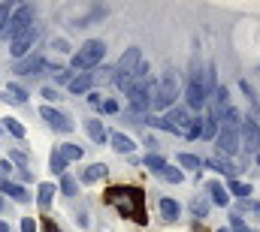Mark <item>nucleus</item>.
<instances>
[{"label": "nucleus", "mask_w": 260, "mask_h": 232, "mask_svg": "<svg viewBox=\"0 0 260 232\" xmlns=\"http://www.w3.org/2000/svg\"><path fill=\"white\" fill-rule=\"evenodd\" d=\"M109 139H112V148H115L118 154H130V151L136 148V145H133V139H127L124 133H112Z\"/></svg>", "instance_id": "17"}, {"label": "nucleus", "mask_w": 260, "mask_h": 232, "mask_svg": "<svg viewBox=\"0 0 260 232\" xmlns=\"http://www.w3.org/2000/svg\"><path fill=\"white\" fill-rule=\"evenodd\" d=\"M191 121H194V118L188 115V109H173L170 115L160 121V130H167V133H185Z\"/></svg>", "instance_id": "5"}, {"label": "nucleus", "mask_w": 260, "mask_h": 232, "mask_svg": "<svg viewBox=\"0 0 260 232\" xmlns=\"http://www.w3.org/2000/svg\"><path fill=\"white\" fill-rule=\"evenodd\" d=\"M103 58H106V43H103V40H88V43L73 55V69L88 72L91 66H97Z\"/></svg>", "instance_id": "3"}, {"label": "nucleus", "mask_w": 260, "mask_h": 232, "mask_svg": "<svg viewBox=\"0 0 260 232\" xmlns=\"http://www.w3.org/2000/svg\"><path fill=\"white\" fill-rule=\"evenodd\" d=\"M145 166H148L151 172H164V166H167V160H164L160 154H148V157H145Z\"/></svg>", "instance_id": "26"}, {"label": "nucleus", "mask_w": 260, "mask_h": 232, "mask_svg": "<svg viewBox=\"0 0 260 232\" xmlns=\"http://www.w3.org/2000/svg\"><path fill=\"white\" fill-rule=\"evenodd\" d=\"M6 21H9V3H0V33L6 27Z\"/></svg>", "instance_id": "35"}, {"label": "nucleus", "mask_w": 260, "mask_h": 232, "mask_svg": "<svg viewBox=\"0 0 260 232\" xmlns=\"http://www.w3.org/2000/svg\"><path fill=\"white\" fill-rule=\"evenodd\" d=\"M209 193H212V202L215 205H227V190L221 184H209Z\"/></svg>", "instance_id": "25"}, {"label": "nucleus", "mask_w": 260, "mask_h": 232, "mask_svg": "<svg viewBox=\"0 0 260 232\" xmlns=\"http://www.w3.org/2000/svg\"><path fill=\"white\" fill-rule=\"evenodd\" d=\"M55 79H58V85H70L73 82V72L70 69H61V72H55Z\"/></svg>", "instance_id": "36"}, {"label": "nucleus", "mask_w": 260, "mask_h": 232, "mask_svg": "<svg viewBox=\"0 0 260 232\" xmlns=\"http://www.w3.org/2000/svg\"><path fill=\"white\" fill-rule=\"evenodd\" d=\"M61 190H64L67 196H76V190H79V184H76V181H73L70 175H64V178H61Z\"/></svg>", "instance_id": "32"}, {"label": "nucleus", "mask_w": 260, "mask_h": 232, "mask_svg": "<svg viewBox=\"0 0 260 232\" xmlns=\"http://www.w3.org/2000/svg\"><path fill=\"white\" fill-rule=\"evenodd\" d=\"M88 133H91L94 142H106V127H103V121H88Z\"/></svg>", "instance_id": "23"}, {"label": "nucleus", "mask_w": 260, "mask_h": 232, "mask_svg": "<svg viewBox=\"0 0 260 232\" xmlns=\"http://www.w3.org/2000/svg\"><path fill=\"white\" fill-rule=\"evenodd\" d=\"M64 169H67L64 157H61V154L55 151V154H52V172H61V175H64Z\"/></svg>", "instance_id": "34"}, {"label": "nucleus", "mask_w": 260, "mask_h": 232, "mask_svg": "<svg viewBox=\"0 0 260 232\" xmlns=\"http://www.w3.org/2000/svg\"><path fill=\"white\" fill-rule=\"evenodd\" d=\"M91 85H94V75L91 72H82V75H76L70 82V91L73 94H85V91H91Z\"/></svg>", "instance_id": "14"}, {"label": "nucleus", "mask_w": 260, "mask_h": 232, "mask_svg": "<svg viewBox=\"0 0 260 232\" xmlns=\"http://www.w3.org/2000/svg\"><path fill=\"white\" fill-rule=\"evenodd\" d=\"M221 121H224V127H227V130H239V121H242V115H239L233 106H227V109H224V115H221Z\"/></svg>", "instance_id": "20"}, {"label": "nucleus", "mask_w": 260, "mask_h": 232, "mask_svg": "<svg viewBox=\"0 0 260 232\" xmlns=\"http://www.w3.org/2000/svg\"><path fill=\"white\" fill-rule=\"evenodd\" d=\"M103 202L112 205L121 217H127V220L139 223V226L148 220V214H145V193L139 187H109Z\"/></svg>", "instance_id": "1"}, {"label": "nucleus", "mask_w": 260, "mask_h": 232, "mask_svg": "<svg viewBox=\"0 0 260 232\" xmlns=\"http://www.w3.org/2000/svg\"><path fill=\"white\" fill-rule=\"evenodd\" d=\"M0 169L9 175V172H12V160H3V163H0Z\"/></svg>", "instance_id": "44"}, {"label": "nucleus", "mask_w": 260, "mask_h": 232, "mask_svg": "<svg viewBox=\"0 0 260 232\" xmlns=\"http://www.w3.org/2000/svg\"><path fill=\"white\" fill-rule=\"evenodd\" d=\"M242 148L248 154H257V148H260V127H257V121H251V118L242 124Z\"/></svg>", "instance_id": "7"}, {"label": "nucleus", "mask_w": 260, "mask_h": 232, "mask_svg": "<svg viewBox=\"0 0 260 232\" xmlns=\"http://www.w3.org/2000/svg\"><path fill=\"white\" fill-rule=\"evenodd\" d=\"M6 100H12V103H27V91H24L21 85L9 82V85H6Z\"/></svg>", "instance_id": "18"}, {"label": "nucleus", "mask_w": 260, "mask_h": 232, "mask_svg": "<svg viewBox=\"0 0 260 232\" xmlns=\"http://www.w3.org/2000/svg\"><path fill=\"white\" fill-rule=\"evenodd\" d=\"M230 193H236L239 199H248V196H251V184H245V181H230Z\"/></svg>", "instance_id": "24"}, {"label": "nucleus", "mask_w": 260, "mask_h": 232, "mask_svg": "<svg viewBox=\"0 0 260 232\" xmlns=\"http://www.w3.org/2000/svg\"><path fill=\"white\" fill-rule=\"evenodd\" d=\"M164 178H167V181H170V184H182V178H185V175H182V169H173V166H164Z\"/></svg>", "instance_id": "31"}, {"label": "nucleus", "mask_w": 260, "mask_h": 232, "mask_svg": "<svg viewBox=\"0 0 260 232\" xmlns=\"http://www.w3.org/2000/svg\"><path fill=\"white\" fill-rule=\"evenodd\" d=\"M3 127H6V130H9V133L15 136V139H24V127H21V124H18L15 118H6V121H3Z\"/></svg>", "instance_id": "27"}, {"label": "nucleus", "mask_w": 260, "mask_h": 232, "mask_svg": "<svg viewBox=\"0 0 260 232\" xmlns=\"http://www.w3.org/2000/svg\"><path fill=\"white\" fill-rule=\"evenodd\" d=\"M52 49H58V52H70V49H67V43H64V40H55V46H52Z\"/></svg>", "instance_id": "43"}, {"label": "nucleus", "mask_w": 260, "mask_h": 232, "mask_svg": "<svg viewBox=\"0 0 260 232\" xmlns=\"http://www.w3.org/2000/svg\"><path fill=\"white\" fill-rule=\"evenodd\" d=\"M139 63H142V55H139V49H127L121 60H118V66H115V72L118 75H133L136 69H139Z\"/></svg>", "instance_id": "9"}, {"label": "nucleus", "mask_w": 260, "mask_h": 232, "mask_svg": "<svg viewBox=\"0 0 260 232\" xmlns=\"http://www.w3.org/2000/svg\"><path fill=\"white\" fill-rule=\"evenodd\" d=\"M55 193H58V190H55V184H40V196H37V199H40V205H43V208H49V205H52V199H55Z\"/></svg>", "instance_id": "21"}, {"label": "nucleus", "mask_w": 260, "mask_h": 232, "mask_svg": "<svg viewBox=\"0 0 260 232\" xmlns=\"http://www.w3.org/2000/svg\"><path fill=\"white\" fill-rule=\"evenodd\" d=\"M43 58H27V60H18L15 63V72H24V75H34L37 69H43Z\"/></svg>", "instance_id": "16"}, {"label": "nucleus", "mask_w": 260, "mask_h": 232, "mask_svg": "<svg viewBox=\"0 0 260 232\" xmlns=\"http://www.w3.org/2000/svg\"><path fill=\"white\" fill-rule=\"evenodd\" d=\"M209 103V97H206V91H203V72L197 69L194 79H191V85H188V106L191 109H203Z\"/></svg>", "instance_id": "6"}, {"label": "nucleus", "mask_w": 260, "mask_h": 232, "mask_svg": "<svg viewBox=\"0 0 260 232\" xmlns=\"http://www.w3.org/2000/svg\"><path fill=\"white\" fill-rule=\"evenodd\" d=\"M254 157H257V163H260V148H257V154H254Z\"/></svg>", "instance_id": "46"}, {"label": "nucleus", "mask_w": 260, "mask_h": 232, "mask_svg": "<svg viewBox=\"0 0 260 232\" xmlns=\"http://www.w3.org/2000/svg\"><path fill=\"white\" fill-rule=\"evenodd\" d=\"M34 27V9L30 6H18L12 15H9V21H6V27H3V33L9 36V40H18L21 33H27Z\"/></svg>", "instance_id": "4"}, {"label": "nucleus", "mask_w": 260, "mask_h": 232, "mask_svg": "<svg viewBox=\"0 0 260 232\" xmlns=\"http://www.w3.org/2000/svg\"><path fill=\"white\" fill-rule=\"evenodd\" d=\"M43 232H61V226H58L52 217H46V220H43Z\"/></svg>", "instance_id": "39"}, {"label": "nucleus", "mask_w": 260, "mask_h": 232, "mask_svg": "<svg viewBox=\"0 0 260 232\" xmlns=\"http://www.w3.org/2000/svg\"><path fill=\"white\" fill-rule=\"evenodd\" d=\"M257 211H260V205H257Z\"/></svg>", "instance_id": "49"}, {"label": "nucleus", "mask_w": 260, "mask_h": 232, "mask_svg": "<svg viewBox=\"0 0 260 232\" xmlns=\"http://www.w3.org/2000/svg\"><path fill=\"white\" fill-rule=\"evenodd\" d=\"M185 136H188V139H200V136H203V118H194V121L188 124Z\"/></svg>", "instance_id": "28"}, {"label": "nucleus", "mask_w": 260, "mask_h": 232, "mask_svg": "<svg viewBox=\"0 0 260 232\" xmlns=\"http://www.w3.org/2000/svg\"><path fill=\"white\" fill-rule=\"evenodd\" d=\"M58 154L64 157V163H73V160H82V148L79 145H61Z\"/></svg>", "instance_id": "22"}, {"label": "nucleus", "mask_w": 260, "mask_h": 232, "mask_svg": "<svg viewBox=\"0 0 260 232\" xmlns=\"http://www.w3.org/2000/svg\"><path fill=\"white\" fill-rule=\"evenodd\" d=\"M0 208H3V196H0Z\"/></svg>", "instance_id": "47"}, {"label": "nucleus", "mask_w": 260, "mask_h": 232, "mask_svg": "<svg viewBox=\"0 0 260 232\" xmlns=\"http://www.w3.org/2000/svg\"><path fill=\"white\" fill-rule=\"evenodd\" d=\"M0 232H12V229H9V223H3V220H0Z\"/></svg>", "instance_id": "45"}, {"label": "nucleus", "mask_w": 260, "mask_h": 232, "mask_svg": "<svg viewBox=\"0 0 260 232\" xmlns=\"http://www.w3.org/2000/svg\"><path fill=\"white\" fill-rule=\"evenodd\" d=\"M40 40V30L37 27H30L27 33H21L18 40H12V58H24L30 49H34V43Z\"/></svg>", "instance_id": "8"}, {"label": "nucleus", "mask_w": 260, "mask_h": 232, "mask_svg": "<svg viewBox=\"0 0 260 232\" xmlns=\"http://www.w3.org/2000/svg\"><path fill=\"white\" fill-rule=\"evenodd\" d=\"M230 226H233V232H248V226H245L242 217H230Z\"/></svg>", "instance_id": "37"}, {"label": "nucleus", "mask_w": 260, "mask_h": 232, "mask_svg": "<svg viewBox=\"0 0 260 232\" xmlns=\"http://www.w3.org/2000/svg\"><path fill=\"white\" fill-rule=\"evenodd\" d=\"M40 115L46 118V121H49L55 130H61V133H70V130H73V121H70L64 112H58V109H49V106H43V109H40Z\"/></svg>", "instance_id": "11"}, {"label": "nucleus", "mask_w": 260, "mask_h": 232, "mask_svg": "<svg viewBox=\"0 0 260 232\" xmlns=\"http://www.w3.org/2000/svg\"><path fill=\"white\" fill-rule=\"evenodd\" d=\"M218 232H227V229H218Z\"/></svg>", "instance_id": "48"}, {"label": "nucleus", "mask_w": 260, "mask_h": 232, "mask_svg": "<svg viewBox=\"0 0 260 232\" xmlns=\"http://www.w3.org/2000/svg\"><path fill=\"white\" fill-rule=\"evenodd\" d=\"M100 109H103L106 115H115V112H118V103H115V100H103V106H100Z\"/></svg>", "instance_id": "38"}, {"label": "nucleus", "mask_w": 260, "mask_h": 232, "mask_svg": "<svg viewBox=\"0 0 260 232\" xmlns=\"http://www.w3.org/2000/svg\"><path fill=\"white\" fill-rule=\"evenodd\" d=\"M176 97H179V75H176V69H167V72H164V79L154 85L151 109H154V112H160V109L173 106V100H176Z\"/></svg>", "instance_id": "2"}, {"label": "nucleus", "mask_w": 260, "mask_h": 232, "mask_svg": "<svg viewBox=\"0 0 260 232\" xmlns=\"http://www.w3.org/2000/svg\"><path fill=\"white\" fill-rule=\"evenodd\" d=\"M215 133H218V124L215 121H203V139H215Z\"/></svg>", "instance_id": "33"}, {"label": "nucleus", "mask_w": 260, "mask_h": 232, "mask_svg": "<svg viewBox=\"0 0 260 232\" xmlns=\"http://www.w3.org/2000/svg\"><path fill=\"white\" fill-rule=\"evenodd\" d=\"M179 211H182V205H179L176 199H160V214H164L167 220H176Z\"/></svg>", "instance_id": "19"}, {"label": "nucleus", "mask_w": 260, "mask_h": 232, "mask_svg": "<svg viewBox=\"0 0 260 232\" xmlns=\"http://www.w3.org/2000/svg\"><path fill=\"white\" fill-rule=\"evenodd\" d=\"M21 232H40L37 223H34V217H24V220H21Z\"/></svg>", "instance_id": "40"}, {"label": "nucleus", "mask_w": 260, "mask_h": 232, "mask_svg": "<svg viewBox=\"0 0 260 232\" xmlns=\"http://www.w3.org/2000/svg\"><path fill=\"white\" fill-rule=\"evenodd\" d=\"M88 103H91V106H97V109L103 106V100H100V94H91V97H88Z\"/></svg>", "instance_id": "42"}, {"label": "nucleus", "mask_w": 260, "mask_h": 232, "mask_svg": "<svg viewBox=\"0 0 260 232\" xmlns=\"http://www.w3.org/2000/svg\"><path fill=\"white\" fill-rule=\"evenodd\" d=\"M206 166L209 169H215V172H221V175H227L230 181H236V172H239V166H233L230 160H224V157H209L206 160Z\"/></svg>", "instance_id": "12"}, {"label": "nucleus", "mask_w": 260, "mask_h": 232, "mask_svg": "<svg viewBox=\"0 0 260 232\" xmlns=\"http://www.w3.org/2000/svg\"><path fill=\"white\" fill-rule=\"evenodd\" d=\"M0 193H9L15 202H30V193L24 190V187H18V184H12V181H3L0 184Z\"/></svg>", "instance_id": "13"}, {"label": "nucleus", "mask_w": 260, "mask_h": 232, "mask_svg": "<svg viewBox=\"0 0 260 232\" xmlns=\"http://www.w3.org/2000/svg\"><path fill=\"white\" fill-rule=\"evenodd\" d=\"M179 166H185V169H200L203 163H200V157H194V154H179Z\"/></svg>", "instance_id": "29"}, {"label": "nucleus", "mask_w": 260, "mask_h": 232, "mask_svg": "<svg viewBox=\"0 0 260 232\" xmlns=\"http://www.w3.org/2000/svg\"><path fill=\"white\" fill-rule=\"evenodd\" d=\"M191 211H194V217L203 220V217L209 214V202H206V199H194V202H191Z\"/></svg>", "instance_id": "30"}, {"label": "nucleus", "mask_w": 260, "mask_h": 232, "mask_svg": "<svg viewBox=\"0 0 260 232\" xmlns=\"http://www.w3.org/2000/svg\"><path fill=\"white\" fill-rule=\"evenodd\" d=\"M218 151H221V154H227V157H230V154H236V151H239V133L224 127V130L218 133Z\"/></svg>", "instance_id": "10"}, {"label": "nucleus", "mask_w": 260, "mask_h": 232, "mask_svg": "<svg viewBox=\"0 0 260 232\" xmlns=\"http://www.w3.org/2000/svg\"><path fill=\"white\" fill-rule=\"evenodd\" d=\"M43 97H46V100H58V91H55V88H43Z\"/></svg>", "instance_id": "41"}, {"label": "nucleus", "mask_w": 260, "mask_h": 232, "mask_svg": "<svg viewBox=\"0 0 260 232\" xmlns=\"http://www.w3.org/2000/svg\"><path fill=\"white\" fill-rule=\"evenodd\" d=\"M106 166L103 163H94V166H88L85 172H82V184H94V181H100V178H106Z\"/></svg>", "instance_id": "15"}]
</instances>
